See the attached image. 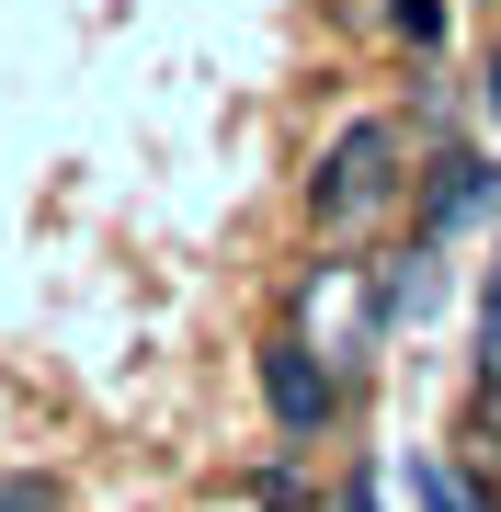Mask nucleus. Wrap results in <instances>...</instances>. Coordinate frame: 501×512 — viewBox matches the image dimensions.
Segmentation results:
<instances>
[{
	"label": "nucleus",
	"instance_id": "nucleus-1",
	"mask_svg": "<svg viewBox=\"0 0 501 512\" xmlns=\"http://www.w3.org/2000/svg\"><path fill=\"white\" fill-rule=\"evenodd\" d=\"M399 205H410V137L388 126V114H353V126L319 148V171H308L319 239H365V228H388Z\"/></svg>",
	"mask_w": 501,
	"mask_h": 512
},
{
	"label": "nucleus",
	"instance_id": "nucleus-2",
	"mask_svg": "<svg viewBox=\"0 0 501 512\" xmlns=\"http://www.w3.org/2000/svg\"><path fill=\"white\" fill-rule=\"evenodd\" d=\"M388 319H399V274H376V262H308V285H297V342L319 353L331 376H365V353L388 342Z\"/></svg>",
	"mask_w": 501,
	"mask_h": 512
},
{
	"label": "nucleus",
	"instance_id": "nucleus-3",
	"mask_svg": "<svg viewBox=\"0 0 501 512\" xmlns=\"http://www.w3.org/2000/svg\"><path fill=\"white\" fill-rule=\"evenodd\" d=\"M262 399H274V421H285V433H319V421L342 410V376L319 365L297 330H285V342H262Z\"/></svg>",
	"mask_w": 501,
	"mask_h": 512
},
{
	"label": "nucleus",
	"instance_id": "nucleus-4",
	"mask_svg": "<svg viewBox=\"0 0 501 512\" xmlns=\"http://www.w3.org/2000/svg\"><path fill=\"white\" fill-rule=\"evenodd\" d=\"M490 194H501V171L479 160V148H445V160H433V183H422V228L445 239V228H467V217H479Z\"/></svg>",
	"mask_w": 501,
	"mask_h": 512
},
{
	"label": "nucleus",
	"instance_id": "nucleus-5",
	"mask_svg": "<svg viewBox=\"0 0 501 512\" xmlns=\"http://www.w3.org/2000/svg\"><path fill=\"white\" fill-rule=\"evenodd\" d=\"M410 501L422 512H490V490L467 467H445V456H410Z\"/></svg>",
	"mask_w": 501,
	"mask_h": 512
},
{
	"label": "nucleus",
	"instance_id": "nucleus-6",
	"mask_svg": "<svg viewBox=\"0 0 501 512\" xmlns=\"http://www.w3.org/2000/svg\"><path fill=\"white\" fill-rule=\"evenodd\" d=\"M479 387L501 399V262H490V296H479Z\"/></svg>",
	"mask_w": 501,
	"mask_h": 512
},
{
	"label": "nucleus",
	"instance_id": "nucleus-7",
	"mask_svg": "<svg viewBox=\"0 0 501 512\" xmlns=\"http://www.w3.org/2000/svg\"><path fill=\"white\" fill-rule=\"evenodd\" d=\"M0 512H57V478L46 467H0Z\"/></svg>",
	"mask_w": 501,
	"mask_h": 512
},
{
	"label": "nucleus",
	"instance_id": "nucleus-8",
	"mask_svg": "<svg viewBox=\"0 0 501 512\" xmlns=\"http://www.w3.org/2000/svg\"><path fill=\"white\" fill-rule=\"evenodd\" d=\"M399 35H410V46H433V35H445V0H399Z\"/></svg>",
	"mask_w": 501,
	"mask_h": 512
}]
</instances>
